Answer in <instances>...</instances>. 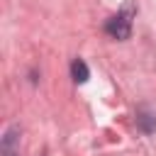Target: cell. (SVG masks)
<instances>
[{"label": "cell", "mask_w": 156, "mask_h": 156, "mask_svg": "<svg viewBox=\"0 0 156 156\" xmlns=\"http://www.w3.org/2000/svg\"><path fill=\"white\" fill-rule=\"evenodd\" d=\"M105 32H107L110 37H115V39H129V34H132L129 12H119V15L110 17L107 24H105Z\"/></svg>", "instance_id": "6da1fadb"}, {"label": "cell", "mask_w": 156, "mask_h": 156, "mask_svg": "<svg viewBox=\"0 0 156 156\" xmlns=\"http://www.w3.org/2000/svg\"><path fill=\"white\" fill-rule=\"evenodd\" d=\"M71 73H73V80H76V83H85V80H88V76H90V71H88V66H85V61H83V58H76V61H73Z\"/></svg>", "instance_id": "7a4b0ae2"}]
</instances>
